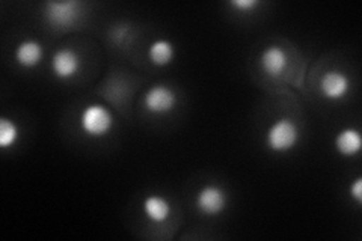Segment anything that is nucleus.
<instances>
[{"label":"nucleus","mask_w":362,"mask_h":241,"mask_svg":"<svg viewBox=\"0 0 362 241\" xmlns=\"http://www.w3.org/2000/svg\"><path fill=\"white\" fill-rule=\"evenodd\" d=\"M78 125H81L83 134L88 137H94V139H100V137H105L112 131L113 125H115V117L105 105L93 102V105H88L81 112Z\"/></svg>","instance_id":"obj_2"},{"label":"nucleus","mask_w":362,"mask_h":241,"mask_svg":"<svg viewBox=\"0 0 362 241\" xmlns=\"http://www.w3.org/2000/svg\"><path fill=\"white\" fill-rule=\"evenodd\" d=\"M337 151L344 157H355L362 148V136L358 129L346 127L339 130L334 139Z\"/></svg>","instance_id":"obj_11"},{"label":"nucleus","mask_w":362,"mask_h":241,"mask_svg":"<svg viewBox=\"0 0 362 241\" xmlns=\"http://www.w3.org/2000/svg\"><path fill=\"white\" fill-rule=\"evenodd\" d=\"M52 73L59 80L76 77L82 68V57L74 49H59L52 56Z\"/></svg>","instance_id":"obj_6"},{"label":"nucleus","mask_w":362,"mask_h":241,"mask_svg":"<svg viewBox=\"0 0 362 241\" xmlns=\"http://www.w3.org/2000/svg\"><path fill=\"white\" fill-rule=\"evenodd\" d=\"M20 137L18 124L6 117L0 118V149L13 148Z\"/></svg>","instance_id":"obj_13"},{"label":"nucleus","mask_w":362,"mask_h":241,"mask_svg":"<svg viewBox=\"0 0 362 241\" xmlns=\"http://www.w3.org/2000/svg\"><path fill=\"white\" fill-rule=\"evenodd\" d=\"M82 4L78 0H50L44 5V16L45 20L52 23V26L68 28L74 25L78 16H81Z\"/></svg>","instance_id":"obj_4"},{"label":"nucleus","mask_w":362,"mask_h":241,"mask_svg":"<svg viewBox=\"0 0 362 241\" xmlns=\"http://www.w3.org/2000/svg\"><path fill=\"white\" fill-rule=\"evenodd\" d=\"M300 139L299 125L296 121L281 117L269 125L264 136V143L269 151L276 154H284L293 151Z\"/></svg>","instance_id":"obj_1"},{"label":"nucleus","mask_w":362,"mask_h":241,"mask_svg":"<svg viewBox=\"0 0 362 241\" xmlns=\"http://www.w3.org/2000/svg\"><path fill=\"white\" fill-rule=\"evenodd\" d=\"M349 193L350 196H352V199L359 205L362 204V177H358L352 184H350L349 187Z\"/></svg>","instance_id":"obj_15"},{"label":"nucleus","mask_w":362,"mask_h":241,"mask_svg":"<svg viewBox=\"0 0 362 241\" xmlns=\"http://www.w3.org/2000/svg\"><path fill=\"white\" fill-rule=\"evenodd\" d=\"M146 56H148V61L154 66H166L174 61L175 47L169 40H165V38L156 40L150 44Z\"/></svg>","instance_id":"obj_12"},{"label":"nucleus","mask_w":362,"mask_h":241,"mask_svg":"<svg viewBox=\"0 0 362 241\" xmlns=\"http://www.w3.org/2000/svg\"><path fill=\"white\" fill-rule=\"evenodd\" d=\"M195 205L198 211L204 216H218L228 205V196H226V192L221 186L207 184L201 187L197 193Z\"/></svg>","instance_id":"obj_5"},{"label":"nucleus","mask_w":362,"mask_h":241,"mask_svg":"<svg viewBox=\"0 0 362 241\" xmlns=\"http://www.w3.org/2000/svg\"><path fill=\"white\" fill-rule=\"evenodd\" d=\"M290 64L288 53L281 45H269L259 54V66L266 76L276 78L287 71Z\"/></svg>","instance_id":"obj_8"},{"label":"nucleus","mask_w":362,"mask_h":241,"mask_svg":"<svg viewBox=\"0 0 362 241\" xmlns=\"http://www.w3.org/2000/svg\"><path fill=\"white\" fill-rule=\"evenodd\" d=\"M178 102V97L173 88L157 83L146 89L144 94L142 105L145 110L151 114H168L171 113Z\"/></svg>","instance_id":"obj_3"},{"label":"nucleus","mask_w":362,"mask_h":241,"mask_svg":"<svg viewBox=\"0 0 362 241\" xmlns=\"http://www.w3.org/2000/svg\"><path fill=\"white\" fill-rule=\"evenodd\" d=\"M142 211L146 219L156 225H162L169 221L173 213L171 202L162 194H150L142 202Z\"/></svg>","instance_id":"obj_9"},{"label":"nucleus","mask_w":362,"mask_h":241,"mask_svg":"<svg viewBox=\"0 0 362 241\" xmlns=\"http://www.w3.org/2000/svg\"><path fill=\"white\" fill-rule=\"evenodd\" d=\"M16 62L21 66L30 70L38 66L44 59V47L37 40H25L21 41L16 49Z\"/></svg>","instance_id":"obj_10"},{"label":"nucleus","mask_w":362,"mask_h":241,"mask_svg":"<svg viewBox=\"0 0 362 241\" xmlns=\"http://www.w3.org/2000/svg\"><path fill=\"white\" fill-rule=\"evenodd\" d=\"M320 93L329 101H339L346 98L350 90V78L339 70H327L320 77Z\"/></svg>","instance_id":"obj_7"},{"label":"nucleus","mask_w":362,"mask_h":241,"mask_svg":"<svg viewBox=\"0 0 362 241\" xmlns=\"http://www.w3.org/2000/svg\"><path fill=\"white\" fill-rule=\"evenodd\" d=\"M259 5H262V2L259 0H231L230 2V6L235 8L239 13H252V11H255Z\"/></svg>","instance_id":"obj_14"}]
</instances>
